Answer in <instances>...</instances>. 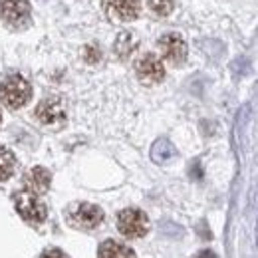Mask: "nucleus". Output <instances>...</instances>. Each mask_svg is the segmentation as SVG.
Segmentation results:
<instances>
[{
  "label": "nucleus",
  "instance_id": "nucleus-1",
  "mask_svg": "<svg viewBox=\"0 0 258 258\" xmlns=\"http://www.w3.org/2000/svg\"><path fill=\"white\" fill-rule=\"evenodd\" d=\"M32 97V88L20 74H10L0 82V101L8 109H20Z\"/></svg>",
  "mask_w": 258,
  "mask_h": 258
},
{
  "label": "nucleus",
  "instance_id": "nucleus-2",
  "mask_svg": "<svg viewBox=\"0 0 258 258\" xmlns=\"http://www.w3.org/2000/svg\"><path fill=\"white\" fill-rule=\"evenodd\" d=\"M117 228L125 238H141L149 230V219L141 209H123L117 215Z\"/></svg>",
  "mask_w": 258,
  "mask_h": 258
},
{
  "label": "nucleus",
  "instance_id": "nucleus-3",
  "mask_svg": "<svg viewBox=\"0 0 258 258\" xmlns=\"http://www.w3.org/2000/svg\"><path fill=\"white\" fill-rule=\"evenodd\" d=\"M14 207H16V213L26 221V223H32V225H42L46 221V205L32 193H16L14 195Z\"/></svg>",
  "mask_w": 258,
  "mask_h": 258
},
{
  "label": "nucleus",
  "instance_id": "nucleus-4",
  "mask_svg": "<svg viewBox=\"0 0 258 258\" xmlns=\"http://www.w3.org/2000/svg\"><path fill=\"white\" fill-rule=\"evenodd\" d=\"M103 221V211L92 203H78L68 211V223L76 228H96Z\"/></svg>",
  "mask_w": 258,
  "mask_h": 258
},
{
  "label": "nucleus",
  "instance_id": "nucleus-5",
  "mask_svg": "<svg viewBox=\"0 0 258 258\" xmlns=\"http://www.w3.org/2000/svg\"><path fill=\"white\" fill-rule=\"evenodd\" d=\"M36 119L42 125L48 127H60L66 123V105L60 97H46L38 103L36 111H34Z\"/></svg>",
  "mask_w": 258,
  "mask_h": 258
},
{
  "label": "nucleus",
  "instance_id": "nucleus-6",
  "mask_svg": "<svg viewBox=\"0 0 258 258\" xmlns=\"http://www.w3.org/2000/svg\"><path fill=\"white\" fill-rule=\"evenodd\" d=\"M135 72L139 82L145 86H155L165 80V66L155 54H143L135 62Z\"/></svg>",
  "mask_w": 258,
  "mask_h": 258
},
{
  "label": "nucleus",
  "instance_id": "nucleus-7",
  "mask_svg": "<svg viewBox=\"0 0 258 258\" xmlns=\"http://www.w3.org/2000/svg\"><path fill=\"white\" fill-rule=\"evenodd\" d=\"M0 18L14 28L24 26L30 18L28 0H0Z\"/></svg>",
  "mask_w": 258,
  "mask_h": 258
},
{
  "label": "nucleus",
  "instance_id": "nucleus-8",
  "mask_svg": "<svg viewBox=\"0 0 258 258\" xmlns=\"http://www.w3.org/2000/svg\"><path fill=\"white\" fill-rule=\"evenodd\" d=\"M159 50H161L163 58L175 66L183 64L187 60V44H185L183 36L177 32L161 36L159 38Z\"/></svg>",
  "mask_w": 258,
  "mask_h": 258
},
{
  "label": "nucleus",
  "instance_id": "nucleus-9",
  "mask_svg": "<svg viewBox=\"0 0 258 258\" xmlns=\"http://www.w3.org/2000/svg\"><path fill=\"white\" fill-rule=\"evenodd\" d=\"M105 14L115 22H129L137 18L141 2L139 0H101Z\"/></svg>",
  "mask_w": 258,
  "mask_h": 258
},
{
  "label": "nucleus",
  "instance_id": "nucleus-10",
  "mask_svg": "<svg viewBox=\"0 0 258 258\" xmlns=\"http://www.w3.org/2000/svg\"><path fill=\"white\" fill-rule=\"evenodd\" d=\"M52 173L44 167H34L24 177V189L32 195H44L50 189Z\"/></svg>",
  "mask_w": 258,
  "mask_h": 258
},
{
  "label": "nucleus",
  "instance_id": "nucleus-11",
  "mask_svg": "<svg viewBox=\"0 0 258 258\" xmlns=\"http://www.w3.org/2000/svg\"><path fill=\"white\" fill-rule=\"evenodd\" d=\"M97 258H135L133 250L121 244V242H115V240H105L101 246H99V254Z\"/></svg>",
  "mask_w": 258,
  "mask_h": 258
},
{
  "label": "nucleus",
  "instance_id": "nucleus-12",
  "mask_svg": "<svg viewBox=\"0 0 258 258\" xmlns=\"http://www.w3.org/2000/svg\"><path fill=\"white\" fill-rule=\"evenodd\" d=\"M175 155H177V151H175V147H173V143L169 139H157L153 143V147H151V159L155 163H159V165L169 163Z\"/></svg>",
  "mask_w": 258,
  "mask_h": 258
},
{
  "label": "nucleus",
  "instance_id": "nucleus-13",
  "mask_svg": "<svg viewBox=\"0 0 258 258\" xmlns=\"http://www.w3.org/2000/svg\"><path fill=\"white\" fill-rule=\"evenodd\" d=\"M137 48V40L131 32H121L115 40V46H113V52L119 60H127L129 56L135 52Z\"/></svg>",
  "mask_w": 258,
  "mask_h": 258
},
{
  "label": "nucleus",
  "instance_id": "nucleus-14",
  "mask_svg": "<svg viewBox=\"0 0 258 258\" xmlns=\"http://www.w3.org/2000/svg\"><path fill=\"white\" fill-rule=\"evenodd\" d=\"M14 167H16V159H14L12 151L0 147V181L10 179L14 173Z\"/></svg>",
  "mask_w": 258,
  "mask_h": 258
},
{
  "label": "nucleus",
  "instance_id": "nucleus-15",
  "mask_svg": "<svg viewBox=\"0 0 258 258\" xmlns=\"http://www.w3.org/2000/svg\"><path fill=\"white\" fill-rule=\"evenodd\" d=\"M149 8L157 16H169L175 8V0H149Z\"/></svg>",
  "mask_w": 258,
  "mask_h": 258
},
{
  "label": "nucleus",
  "instance_id": "nucleus-16",
  "mask_svg": "<svg viewBox=\"0 0 258 258\" xmlns=\"http://www.w3.org/2000/svg\"><path fill=\"white\" fill-rule=\"evenodd\" d=\"M84 60H86L88 64H97V62L101 60L99 48H97V46H86V48H84Z\"/></svg>",
  "mask_w": 258,
  "mask_h": 258
},
{
  "label": "nucleus",
  "instance_id": "nucleus-17",
  "mask_svg": "<svg viewBox=\"0 0 258 258\" xmlns=\"http://www.w3.org/2000/svg\"><path fill=\"white\" fill-rule=\"evenodd\" d=\"M40 258H68V256H66L62 250H58V248H50V250H46Z\"/></svg>",
  "mask_w": 258,
  "mask_h": 258
},
{
  "label": "nucleus",
  "instance_id": "nucleus-18",
  "mask_svg": "<svg viewBox=\"0 0 258 258\" xmlns=\"http://www.w3.org/2000/svg\"><path fill=\"white\" fill-rule=\"evenodd\" d=\"M199 258H219L213 250H201L199 252Z\"/></svg>",
  "mask_w": 258,
  "mask_h": 258
}]
</instances>
